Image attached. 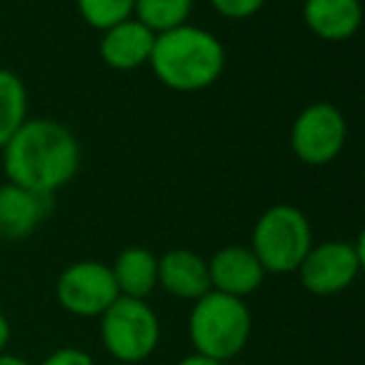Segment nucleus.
I'll return each mask as SVG.
<instances>
[{"label": "nucleus", "instance_id": "1", "mask_svg": "<svg viewBox=\"0 0 365 365\" xmlns=\"http://www.w3.org/2000/svg\"><path fill=\"white\" fill-rule=\"evenodd\" d=\"M0 155L8 182L53 195L78 175L81 143L71 128L53 118H28L3 145Z\"/></svg>", "mask_w": 365, "mask_h": 365}, {"label": "nucleus", "instance_id": "2", "mask_svg": "<svg viewBox=\"0 0 365 365\" xmlns=\"http://www.w3.org/2000/svg\"><path fill=\"white\" fill-rule=\"evenodd\" d=\"M225 46L215 33L193 23L158 33L150 66L158 83L178 93H198L215 86L225 71Z\"/></svg>", "mask_w": 365, "mask_h": 365}, {"label": "nucleus", "instance_id": "3", "mask_svg": "<svg viewBox=\"0 0 365 365\" xmlns=\"http://www.w3.org/2000/svg\"><path fill=\"white\" fill-rule=\"evenodd\" d=\"M250 310L240 298L208 290L190 310L188 333L195 353L213 360L235 358L250 338Z\"/></svg>", "mask_w": 365, "mask_h": 365}, {"label": "nucleus", "instance_id": "4", "mask_svg": "<svg viewBox=\"0 0 365 365\" xmlns=\"http://www.w3.org/2000/svg\"><path fill=\"white\" fill-rule=\"evenodd\" d=\"M313 248V228L295 205L278 203L260 213L250 235V250L265 273H295Z\"/></svg>", "mask_w": 365, "mask_h": 365}, {"label": "nucleus", "instance_id": "5", "mask_svg": "<svg viewBox=\"0 0 365 365\" xmlns=\"http://www.w3.org/2000/svg\"><path fill=\"white\" fill-rule=\"evenodd\" d=\"M101 338L115 360L140 363L160 343V320L145 300L120 295L101 315Z\"/></svg>", "mask_w": 365, "mask_h": 365}, {"label": "nucleus", "instance_id": "6", "mask_svg": "<svg viewBox=\"0 0 365 365\" xmlns=\"http://www.w3.org/2000/svg\"><path fill=\"white\" fill-rule=\"evenodd\" d=\"M348 123L333 103H310L295 115L290 128L293 155L305 165H328L343 153Z\"/></svg>", "mask_w": 365, "mask_h": 365}, {"label": "nucleus", "instance_id": "7", "mask_svg": "<svg viewBox=\"0 0 365 365\" xmlns=\"http://www.w3.org/2000/svg\"><path fill=\"white\" fill-rule=\"evenodd\" d=\"M56 298L63 310L78 318H101L118 298L110 265L98 260H78L68 265L56 283Z\"/></svg>", "mask_w": 365, "mask_h": 365}, {"label": "nucleus", "instance_id": "8", "mask_svg": "<svg viewBox=\"0 0 365 365\" xmlns=\"http://www.w3.org/2000/svg\"><path fill=\"white\" fill-rule=\"evenodd\" d=\"M363 238L355 245L345 240H325L308 250L295 273L308 293L325 298V295L343 293L345 288H350L363 268Z\"/></svg>", "mask_w": 365, "mask_h": 365}, {"label": "nucleus", "instance_id": "9", "mask_svg": "<svg viewBox=\"0 0 365 365\" xmlns=\"http://www.w3.org/2000/svg\"><path fill=\"white\" fill-rule=\"evenodd\" d=\"M210 290L243 300L263 285L265 270L245 245H225L208 260Z\"/></svg>", "mask_w": 365, "mask_h": 365}, {"label": "nucleus", "instance_id": "10", "mask_svg": "<svg viewBox=\"0 0 365 365\" xmlns=\"http://www.w3.org/2000/svg\"><path fill=\"white\" fill-rule=\"evenodd\" d=\"M51 213V195L33 193L21 185H0V238L26 240Z\"/></svg>", "mask_w": 365, "mask_h": 365}, {"label": "nucleus", "instance_id": "11", "mask_svg": "<svg viewBox=\"0 0 365 365\" xmlns=\"http://www.w3.org/2000/svg\"><path fill=\"white\" fill-rule=\"evenodd\" d=\"M158 285L173 298L198 300L210 290L208 260L195 250L175 248L158 258Z\"/></svg>", "mask_w": 365, "mask_h": 365}, {"label": "nucleus", "instance_id": "12", "mask_svg": "<svg viewBox=\"0 0 365 365\" xmlns=\"http://www.w3.org/2000/svg\"><path fill=\"white\" fill-rule=\"evenodd\" d=\"M153 43H155V33L148 31L135 18H128V21L103 31L98 53H101L103 63L113 71H135L140 66H148Z\"/></svg>", "mask_w": 365, "mask_h": 365}, {"label": "nucleus", "instance_id": "13", "mask_svg": "<svg viewBox=\"0 0 365 365\" xmlns=\"http://www.w3.org/2000/svg\"><path fill=\"white\" fill-rule=\"evenodd\" d=\"M303 21L313 36L325 43H345L360 31V0H305Z\"/></svg>", "mask_w": 365, "mask_h": 365}, {"label": "nucleus", "instance_id": "14", "mask_svg": "<svg viewBox=\"0 0 365 365\" xmlns=\"http://www.w3.org/2000/svg\"><path fill=\"white\" fill-rule=\"evenodd\" d=\"M110 270L123 298L145 300L158 285V255L140 245L120 250Z\"/></svg>", "mask_w": 365, "mask_h": 365}, {"label": "nucleus", "instance_id": "15", "mask_svg": "<svg viewBox=\"0 0 365 365\" xmlns=\"http://www.w3.org/2000/svg\"><path fill=\"white\" fill-rule=\"evenodd\" d=\"M28 120V91L26 83L13 71L0 68V150Z\"/></svg>", "mask_w": 365, "mask_h": 365}, {"label": "nucleus", "instance_id": "16", "mask_svg": "<svg viewBox=\"0 0 365 365\" xmlns=\"http://www.w3.org/2000/svg\"><path fill=\"white\" fill-rule=\"evenodd\" d=\"M193 6L195 0H135L133 18L158 36V33L185 26L190 13H193Z\"/></svg>", "mask_w": 365, "mask_h": 365}, {"label": "nucleus", "instance_id": "17", "mask_svg": "<svg viewBox=\"0 0 365 365\" xmlns=\"http://www.w3.org/2000/svg\"><path fill=\"white\" fill-rule=\"evenodd\" d=\"M133 3L135 0H76L83 21L101 33L133 18Z\"/></svg>", "mask_w": 365, "mask_h": 365}, {"label": "nucleus", "instance_id": "18", "mask_svg": "<svg viewBox=\"0 0 365 365\" xmlns=\"http://www.w3.org/2000/svg\"><path fill=\"white\" fill-rule=\"evenodd\" d=\"M208 3L218 16L228 18V21H248L263 11L268 0H208Z\"/></svg>", "mask_w": 365, "mask_h": 365}, {"label": "nucleus", "instance_id": "19", "mask_svg": "<svg viewBox=\"0 0 365 365\" xmlns=\"http://www.w3.org/2000/svg\"><path fill=\"white\" fill-rule=\"evenodd\" d=\"M41 365H96L88 353L78 348H61L56 353H51Z\"/></svg>", "mask_w": 365, "mask_h": 365}, {"label": "nucleus", "instance_id": "20", "mask_svg": "<svg viewBox=\"0 0 365 365\" xmlns=\"http://www.w3.org/2000/svg\"><path fill=\"white\" fill-rule=\"evenodd\" d=\"M178 365H223L220 360H213V358H205V355H188V358H182Z\"/></svg>", "mask_w": 365, "mask_h": 365}, {"label": "nucleus", "instance_id": "21", "mask_svg": "<svg viewBox=\"0 0 365 365\" xmlns=\"http://www.w3.org/2000/svg\"><path fill=\"white\" fill-rule=\"evenodd\" d=\"M11 340V323L3 313H0V353H6V345Z\"/></svg>", "mask_w": 365, "mask_h": 365}, {"label": "nucleus", "instance_id": "22", "mask_svg": "<svg viewBox=\"0 0 365 365\" xmlns=\"http://www.w3.org/2000/svg\"><path fill=\"white\" fill-rule=\"evenodd\" d=\"M0 365H31V363H26V360H23V358H18V355L0 353Z\"/></svg>", "mask_w": 365, "mask_h": 365}]
</instances>
